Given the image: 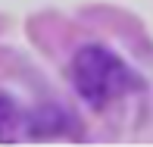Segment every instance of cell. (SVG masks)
I'll return each mask as SVG.
<instances>
[{"instance_id":"6da1fadb","label":"cell","mask_w":153,"mask_h":147,"mask_svg":"<svg viewBox=\"0 0 153 147\" xmlns=\"http://www.w3.org/2000/svg\"><path fill=\"white\" fill-rule=\"evenodd\" d=\"M72 85L75 94L91 110H106L113 100L141 88L137 72L103 44H85L72 57Z\"/></svg>"},{"instance_id":"7a4b0ae2","label":"cell","mask_w":153,"mask_h":147,"mask_svg":"<svg viewBox=\"0 0 153 147\" xmlns=\"http://www.w3.org/2000/svg\"><path fill=\"white\" fill-rule=\"evenodd\" d=\"M66 119L69 116L62 113L59 107H41V110H34V113H25L22 135H28V138H53V135H62V131L69 128Z\"/></svg>"},{"instance_id":"3957f363","label":"cell","mask_w":153,"mask_h":147,"mask_svg":"<svg viewBox=\"0 0 153 147\" xmlns=\"http://www.w3.org/2000/svg\"><path fill=\"white\" fill-rule=\"evenodd\" d=\"M22 128H25L22 110L16 107V100L10 94L0 91V144H16L22 138Z\"/></svg>"}]
</instances>
